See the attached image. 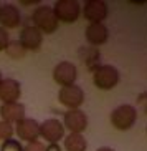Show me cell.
<instances>
[{
	"label": "cell",
	"mask_w": 147,
	"mask_h": 151,
	"mask_svg": "<svg viewBox=\"0 0 147 151\" xmlns=\"http://www.w3.org/2000/svg\"><path fill=\"white\" fill-rule=\"evenodd\" d=\"M51 7L58 22L75 23L81 15V5L76 0H58Z\"/></svg>",
	"instance_id": "cell-4"
},
{
	"label": "cell",
	"mask_w": 147,
	"mask_h": 151,
	"mask_svg": "<svg viewBox=\"0 0 147 151\" xmlns=\"http://www.w3.org/2000/svg\"><path fill=\"white\" fill-rule=\"evenodd\" d=\"M9 42H10L9 32L5 30V28H2V27H0V52L7 48V45H9Z\"/></svg>",
	"instance_id": "cell-22"
},
{
	"label": "cell",
	"mask_w": 147,
	"mask_h": 151,
	"mask_svg": "<svg viewBox=\"0 0 147 151\" xmlns=\"http://www.w3.org/2000/svg\"><path fill=\"white\" fill-rule=\"evenodd\" d=\"M132 5H147V0H131Z\"/></svg>",
	"instance_id": "cell-26"
},
{
	"label": "cell",
	"mask_w": 147,
	"mask_h": 151,
	"mask_svg": "<svg viewBox=\"0 0 147 151\" xmlns=\"http://www.w3.org/2000/svg\"><path fill=\"white\" fill-rule=\"evenodd\" d=\"M22 23V15L20 10L13 4H4L0 7V27L5 30L17 28Z\"/></svg>",
	"instance_id": "cell-13"
},
{
	"label": "cell",
	"mask_w": 147,
	"mask_h": 151,
	"mask_svg": "<svg viewBox=\"0 0 147 151\" xmlns=\"http://www.w3.org/2000/svg\"><path fill=\"white\" fill-rule=\"evenodd\" d=\"M40 136L48 145H51V143H60L65 138V126L56 118H48L43 123H40Z\"/></svg>",
	"instance_id": "cell-6"
},
{
	"label": "cell",
	"mask_w": 147,
	"mask_h": 151,
	"mask_svg": "<svg viewBox=\"0 0 147 151\" xmlns=\"http://www.w3.org/2000/svg\"><path fill=\"white\" fill-rule=\"evenodd\" d=\"M111 124L119 131H127L136 124L137 121V110L132 105H121V106L114 108L111 113Z\"/></svg>",
	"instance_id": "cell-3"
},
{
	"label": "cell",
	"mask_w": 147,
	"mask_h": 151,
	"mask_svg": "<svg viewBox=\"0 0 147 151\" xmlns=\"http://www.w3.org/2000/svg\"><path fill=\"white\" fill-rule=\"evenodd\" d=\"M63 148H65V151H86L88 141L83 134L70 133L66 138H63Z\"/></svg>",
	"instance_id": "cell-17"
},
{
	"label": "cell",
	"mask_w": 147,
	"mask_h": 151,
	"mask_svg": "<svg viewBox=\"0 0 147 151\" xmlns=\"http://www.w3.org/2000/svg\"><path fill=\"white\" fill-rule=\"evenodd\" d=\"M46 151H61L60 143H51V145H46Z\"/></svg>",
	"instance_id": "cell-24"
},
{
	"label": "cell",
	"mask_w": 147,
	"mask_h": 151,
	"mask_svg": "<svg viewBox=\"0 0 147 151\" xmlns=\"http://www.w3.org/2000/svg\"><path fill=\"white\" fill-rule=\"evenodd\" d=\"M96 151H114L112 148H109V146H101V148H98Z\"/></svg>",
	"instance_id": "cell-27"
},
{
	"label": "cell",
	"mask_w": 147,
	"mask_h": 151,
	"mask_svg": "<svg viewBox=\"0 0 147 151\" xmlns=\"http://www.w3.org/2000/svg\"><path fill=\"white\" fill-rule=\"evenodd\" d=\"M23 151H46V145L41 143L40 139H36V141L27 143V145L23 146Z\"/></svg>",
	"instance_id": "cell-21"
},
{
	"label": "cell",
	"mask_w": 147,
	"mask_h": 151,
	"mask_svg": "<svg viewBox=\"0 0 147 151\" xmlns=\"http://www.w3.org/2000/svg\"><path fill=\"white\" fill-rule=\"evenodd\" d=\"M78 57L81 58V62L85 63L91 71L101 65V52L96 47H91V45L89 47H81L78 50Z\"/></svg>",
	"instance_id": "cell-16"
},
{
	"label": "cell",
	"mask_w": 147,
	"mask_h": 151,
	"mask_svg": "<svg viewBox=\"0 0 147 151\" xmlns=\"http://www.w3.org/2000/svg\"><path fill=\"white\" fill-rule=\"evenodd\" d=\"M30 20L33 22V27L43 33H55L58 30L60 22L56 20V15L53 12V7L46 4H40L30 15Z\"/></svg>",
	"instance_id": "cell-1"
},
{
	"label": "cell",
	"mask_w": 147,
	"mask_h": 151,
	"mask_svg": "<svg viewBox=\"0 0 147 151\" xmlns=\"http://www.w3.org/2000/svg\"><path fill=\"white\" fill-rule=\"evenodd\" d=\"M20 4L22 5H40V2L38 0H22Z\"/></svg>",
	"instance_id": "cell-25"
},
{
	"label": "cell",
	"mask_w": 147,
	"mask_h": 151,
	"mask_svg": "<svg viewBox=\"0 0 147 151\" xmlns=\"http://www.w3.org/2000/svg\"><path fill=\"white\" fill-rule=\"evenodd\" d=\"M76 78H78V68L75 63L71 62H60L56 67L53 68V80L60 85V86H70L75 85Z\"/></svg>",
	"instance_id": "cell-8"
},
{
	"label": "cell",
	"mask_w": 147,
	"mask_h": 151,
	"mask_svg": "<svg viewBox=\"0 0 147 151\" xmlns=\"http://www.w3.org/2000/svg\"><path fill=\"white\" fill-rule=\"evenodd\" d=\"M83 17L89 23H103L107 17V4L103 0H88L83 5Z\"/></svg>",
	"instance_id": "cell-9"
},
{
	"label": "cell",
	"mask_w": 147,
	"mask_h": 151,
	"mask_svg": "<svg viewBox=\"0 0 147 151\" xmlns=\"http://www.w3.org/2000/svg\"><path fill=\"white\" fill-rule=\"evenodd\" d=\"M2 80H4V78H2V73H0V81H2Z\"/></svg>",
	"instance_id": "cell-28"
},
{
	"label": "cell",
	"mask_w": 147,
	"mask_h": 151,
	"mask_svg": "<svg viewBox=\"0 0 147 151\" xmlns=\"http://www.w3.org/2000/svg\"><path fill=\"white\" fill-rule=\"evenodd\" d=\"M137 103L141 105V108H142L144 113L147 115V91H142V93H139V96H137Z\"/></svg>",
	"instance_id": "cell-23"
},
{
	"label": "cell",
	"mask_w": 147,
	"mask_h": 151,
	"mask_svg": "<svg viewBox=\"0 0 147 151\" xmlns=\"http://www.w3.org/2000/svg\"><path fill=\"white\" fill-rule=\"evenodd\" d=\"M5 52H7V55L10 58H13V60H22L27 55V50L23 48L22 43L18 40H10L9 45H7V48H5Z\"/></svg>",
	"instance_id": "cell-18"
},
{
	"label": "cell",
	"mask_w": 147,
	"mask_h": 151,
	"mask_svg": "<svg viewBox=\"0 0 147 151\" xmlns=\"http://www.w3.org/2000/svg\"><path fill=\"white\" fill-rule=\"evenodd\" d=\"M93 83L96 88L99 90H112L116 88L121 81V75H119V70L112 65H99L98 68H94L93 71Z\"/></svg>",
	"instance_id": "cell-2"
},
{
	"label": "cell",
	"mask_w": 147,
	"mask_h": 151,
	"mask_svg": "<svg viewBox=\"0 0 147 151\" xmlns=\"http://www.w3.org/2000/svg\"><path fill=\"white\" fill-rule=\"evenodd\" d=\"M25 105L23 103H9V105H2L0 106V120L7 121L10 124H17L25 118Z\"/></svg>",
	"instance_id": "cell-14"
},
{
	"label": "cell",
	"mask_w": 147,
	"mask_h": 151,
	"mask_svg": "<svg viewBox=\"0 0 147 151\" xmlns=\"http://www.w3.org/2000/svg\"><path fill=\"white\" fill-rule=\"evenodd\" d=\"M86 40L91 47L98 48L99 45H104L109 38V32L104 23H89L86 28Z\"/></svg>",
	"instance_id": "cell-15"
},
{
	"label": "cell",
	"mask_w": 147,
	"mask_h": 151,
	"mask_svg": "<svg viewBox=\"0 0 147 151\" xmlns=\"http://www.w3.org/2000/svg\"><path fill=\"white\" fill-rule=\"evenodd\" d=\"M146 133H147V128H146Z\"/></svg>",
	"instance_id": "cell-29"
},
{
	"label": "cell",
	"mask_w": 147,
	"mask_h": 151,
	"mask_svg": "<svg viewBox=\"0 0 147 151\" xmlns=\"http://www.w3.org/2000/svg\"><path fill=\"white\" fill-rule=\"evenodd\" d=\"M0 151H23V145L18 139H7V141L2 143L0 146Z\"/></svg>",
	"instance_id": "cell-20"
},
{
	"label": "cell",
	"mask_w": 147,
	"mask_h": 151,
	"mask_svg": "<svg viewBox=\"0 0 147 151\" xmlns=\"http://www.w3.org/2000/svg\"><path fill=\"white\" fill-rule=\"evenodd\" d=\"M58 100L68 110H80V106L85 103V91L76 83L70 86H63L58 91Z\"/></svg>",
	"instance_id": "cell-5"
},
{
	"label": "cell",
	"mask_w": 147,
	"mask_h": 151,
	"mask_svg": "<svg viewBox=\"0 0 147 151\" xmlns=\"http://www.w3.org/2000/svg\"><path fill=\"white\" fill-rule=\"evenodd\" d=\"M63 126L70 133L83 134V131L88 128V116L81 110H68L63 115Z\"/></svg>",
	"instance_id": "cell-7"
},
{
	"label": "cell",
	"mask_w": 147,
	"mask_h": 151,
	"mask_svg": "<svg viewBox=\"0 0 147 151\" xmlns=\"http://www.w3.org/2000/svg\"><path fill=\"white\" fill-rule=\"evenodd\" d=\"M22 96V85L15 78H4L0 81V101L2 105L18 103Z\"/></svg>",
	"instance_id": "cell-11"
},
{
	"label": "cell",
	"mask_w": 147,
	"mask_h": 151,
	"mask_svg": "<svg viewBox=\"0 0 147 151\" xmlns=\"http://www.w3.org/2000/svg\"><path fill=\"white\" fill-rule=\"evenodd\" d=\"M13 134H15V126L13 124L0 120V139H2V143L7 141V139H12Z\"/></svg>",
	"instance_id": "cell-19"
},
{
	"label": "cell",
	"mask_w": 147,
	"mask_h": 151,
	"mask_svg": "<svg viewBox=\"0 0 147 151\" xmlns=\"http://www.w3.org/2000/svg\"><path fill=\"white\" fill-rule=\"evenodd\" d=\"M15 133L18 136V141H27V143H31V141H36L40 138V123L33 118H23L22 121H18L15 124Z\"/></svg>",
	"instance_id": "cell-10"
},
{
	"label": "cell",
	"mask_w": 147,
	"mask_h": 151,
	"mask_svg": "<svg viewBox=\"0 0 147 151\" xmlns=\"http://www.w3.org/2000/svg\"><path fill=\"white\" fill-rule=\"evenodd\" d=\"M0 7H2V4H0Z\"/></svg>",
	"instance_id": "cell-30"
},
{
	"label": "cell",
	"mask_w": 147,
	"mask_h": 151,
	"mask_svg": "<svg viewBox=\"0 0 147 151\" xmlns=\"http://www.w3.org/2000/svg\"><path fill=\"white\" fill-rule=\"evenodd\" d=\"M18 42L22 43V47L27 52H36V50H40L41 43H43V35L33 25H25L20 32Z\"/></svg>",
	"instance_id": "cell-12"
}]
</instances>
